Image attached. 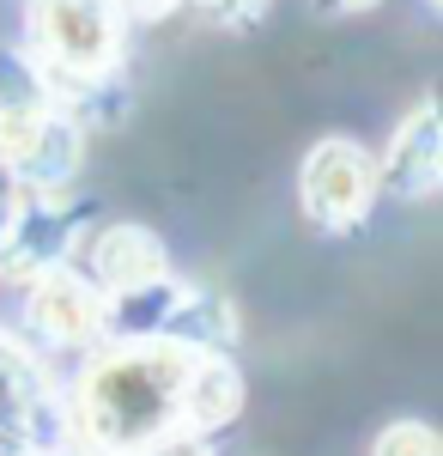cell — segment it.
Returning <instances> with one entry per match:
<instances>
[{
	"label": "cell",
	"instance_id": "1",
	"mask_svg": "<svg viewBox=\"0 0 443 456\" xmlns=\"http://www.w3.org/2000/svg\"><path fill=\"white\" fill-rule=\"evenodd\" d=\"M195 347L176 335H128L122 347L98 353L73 389V420L92 456H140L165 432H176L182 378Z\"/></svg>",
	"mask_w": 443,
	"mask_h": 456
},
{
	"label": "cell",
	"instance_id": "2",
	"mask_svg": "<svg viewBox=\"0 0 443 456\" xmlns=\"http://www.w3.org/2000/svg\"><path fill=\"white\" fill-rule=\"evenodd\" d=\"M122 6L116 0H31L25 37L43 73V92H85L116 73L122 55Z\"/></svg>",
	"mask_w": 443,
	"mask_h": 456
},
{
	"label": "cell",
	"instance_id": "3",
	"mask_svg": "<svg viewBox=\"0 0 443 456\" xmlns=\"http://www.w3.org/2000/svg\"><path fill=\"white\" fill-rule=\"evenodd\" d=\"M376 195H383L376 159L341 134L316 141L298 165V201H304V219L316 232H358L371 219Z\"/></svg>",
	"mask_w": 443,
	"mask_h": 456
},
{
	"label": "cell",
	"instance_id": "4",
	"mask_svg": "<svg viewBox=\"0 0 443 456\" xmlns=\"http://www.w3.org/2000/svg\"><path fill=\"white\" fill-rule=\"evenodd\" d=\"M25 329L43 347L73 353V347H98L109 329V298L85 281L68 262H43L25 286Z\"/></svg>",
	"mask_w": 443,
	"mask_h": 456
},
{
	"label": "cell",
	"instance_id": "5",
	"mask_svg": "<svg viewBox=\"0 0 443 456\" xmlns=\"http://www.w3.org/2000/svg\"><path fill=\"white\" fill-rule=\"evenodd\" d=\"M85 281L98 286L103 298H134V292H152V286H165V244L146 232V225H103L85 238V268H79Z\"/></svg>",
	"mask_w": 443,
	"mask_h": 456
},
{
	"label": "cell",
	"instance_id": "6",
	"mask_svg": "<svg viewBox=\"0 0 443 456\" xmlns=\"http://www.w3.org/2000/svg\"><path fill=\"white\" fill-rule=\"evenodd\" d=\"M376 183H389L401 201H431L443 183V122H438V104L425 98V104L407 110V122L395 128V141L383 152V165H376Z\"/></svg>",
	"mask_w": 443,
	"mask_h": 456
},
{
	"label": "cell",
	"instance_id": "7",
	"mask_svg": "<svg viewBox=\"0 0 443 456\" xmlns=\"http://www.w3.org/2000/svg\"><path fill=\"white\" fill-rule=\"evenodd\" d=\"M243 408V371L219 347H195V365L182 378V402H176V426L213 438L219 426H231Z\"/></svg>",
	"mask_w": 443,
	"mask_h": 456
},
{
	"label": "cell",
	"instance_id": "8",
	"mask_svg": "<svg viewBox=\"0 0 443 456\" xmlns=\"http://www.w3.org/2000/svg\"><path fill=\"white\" fill-rule=\"evenodd\" d=\"M371 456H443V451H438V432L425 420H395L376 432Z\"/></svg>",
	"mask_w": 443,
	"mask_h": 456
},
{
	"label": "cell",
	"instance_id": "9",
	"mask_svg": "<svg viewBox=\"0 0 443 456\" xmlns=\"http://www.w3.org/2000/svg\"><path fill=\"white\" fill-rule=\"evenodd\" d=\"M201 6V19H213V25H225V31H243V25H255L262 12H268L273 0H195Z\"/></svg>",
	"mask_w": 443,
	"mask_h": 456
},
{
	"label": "cell",
	"instance_id": "10",
	"mask_svg": "<svg viewBox=\"0 0 443 456\" xmlns=\"http://www.w3.org/2000/svg\"><path fill=\"white\" fill-rule=\"evenodd\" d=\"M140 456H213V438H201V432H182V426H176V432H165L152 451H140Z\"/></svg>",
	"mask_w": 443,
	"mask_h": 456
},
{
	"label": "cell",
	"instance_id": "11",
	"mask_svg": "<svg viewBox=\"0 0 443 456\" xmlns=\"http://www.w3.org/2000/svg\"><path fill=\"white\" fill-rule=\"evenodd\" d=\"M383 0H316L322 19H358V12H376Z\"/></svg>",
	"mask_w": 443,
	"mask_h": 456
},
{
	"label": "cell",
	"instance_id": "12",
	"mask_svg": "<svg viewBox=\"0 0 443 456\" xmlns=\"http://www.w3.org/2000/svg\"><path fill=\"white\" fill-rule=\"evenodd\" d=\"M122 6V19H165L176 0H116Z\"/></svg>",
	"mask_w": 443,
	"mask_h": 456
}]
</instances>
